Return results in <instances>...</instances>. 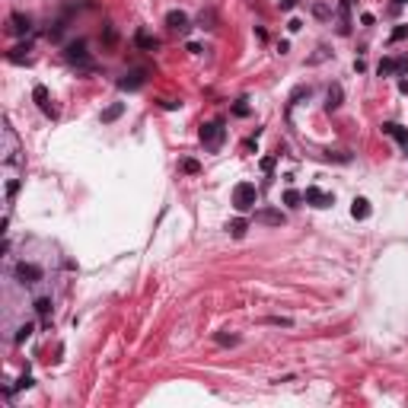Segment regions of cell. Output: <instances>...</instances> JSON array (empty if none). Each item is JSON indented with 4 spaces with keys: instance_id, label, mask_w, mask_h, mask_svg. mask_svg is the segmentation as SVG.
<instances>
[{
    "instance_id": "cell-1",
    "label": "cell",
    "mask_w": 408,
    "mask_h": 408,
    "mask_svg": "<svg viewBox=\"0 0 408 408\" xmlns=\"http://www.w3.org/2000/svg\"><path fill=\"white\" fill-rule=\"evenodd\" d=\"M255 201H258V188H255V182H239V185L233 188V208H236L239 214L252 211V208H255Z\"/></svg>"
},
{
    "instance_id": "cell-2",
    "label": "cell",
    "mask_w": 408,
    "mask_h": 408,
    "mask_svg": "<svg viewBox=\"0 0 408 408\" xmlns=\"http://www.w3.org/2000/svg\"><path fill=\"white\" fill-rule=\"evenodd\" d=\"M201 143H208V147H220L223 143V125L220 122H208V125H201Z\"/></svg>"
},
{
    "instance_id": "cell-3",
    "label": "cell",
    "mask_w": 408,
    "mask_h": 408,
    "mask_svg": "<svg viewBox=\"0 0 408 408\" xmlns=\"http://www.w3.org/2000/svg\"><path fill=\"white\" fill-rule=\"evenodd\" d=\"M303 201L313 204V208H332V204H335V195H329V191H322V188H316V185H309V188L303 191Z\"/></svg>"
},
{
    "instance_id": "cell-4",
    "label": "cell",
    "mask_w": 408,
    "mask_h": 408,
    "mask_svg": "<svg viewBox=\"0 0 408 408\" xmlns=\"http://www.w3.org/2000/svg\"><path fill=\"white\" fill-rule=\"evenodd\" d=\"M67 61H74V64L90 70L93 64H90V54H86V42H70L67 45Z\"/></svg>"
},
{
    "instance_id": "cell-5",
    "label": "cell",
    "mask_w": 408,
    "mask_h": 408,
    "mask_svg": "<svg viewBox=\"0 0 408 408\" xmlns=\"http://www.w3.org/2000/svg\"><path fill=\"white\" fill-rule=\"evenodd\" d=\"M16 278L22 284H39L42 281V268L32 265V261H19V265H16Z\"/></svg>"
},
{
    "instance_id": "cell-6",
    "label": "cell",
    "mask_w": 408,
    "mask_h": 408,
    "mask_svg": "<svg viewBox=\"0 0 408 408\" xmlns=\"http://www.w3.org/2000/svg\"><path fill=\"white\" fill-rule=\"evenodd\" d=\"M166 26L172 32H188V16L182 10H169V13H166Z\"/></svg>"
},
{
    "instance_id": "cell-7",
    "label": "cell",
    "mask_w": 408,
    "mask_h": 408,
    "mask_svg": "<svg viewBox=\"0 0 408 408\" xmlns=\"http://www.w3.org/2000/svg\"><path fill=\"white\" fill-rule=\"evenodd\" d=\"M383 134H389L392 140H399L402 147L408 150V131H405L402 125H395V122H386V125H383Z\"/></svg>"
},
{
    "instance_id": "cell-8",
    "label": "cell",
    "mask_w": 408,
    "mask_h": 408,
    "mask_svg": "<svg viewBox=\"0 0 408 408\" xmlns=\"http://www.w3.org/2000/svg\"><path fill=\"white\" fill-rule=\"evenodd\" d=\"M408 64L405 61H395V57H383V61H380V77H389V74H399V70H405Z\"/></svg>"
},
{
    "instance_id": "cell-9",
    "label": "cell",
    "mask_w": 408,
    "mask_h": 408,
    "mask_svg": "<svg viewBox=\"0 0 408 408\" xmlns=\"http://www.w3.org/2000/svg\"><path fill=\"white\" fill-rule=\"evenodd\" d=\"M118 86H122V90H140L143 86V70H131V74H125L122 80H118Z\"/></svg>"
},
{
    "instance_id": "cell-10",
    "label": "cell",
    "mask_w": 408,
    "mask_h": 408,
    "mask_svg": "<svg viewBox=\"0 0 408 408\" xmlns=\"http://www.w3.org/2000/svg\"><path fill=\"white\" fill-rule=\"evenodd\" d=\"M29 29H32V19H29V16H22V13H13V16H10V32L26 35Z\"/></svg>"
},
{
    "instance_id": "cell-11",
    "label": "cell",
    "mask_w": 408,
    "mask_h": 408,
    "mask_svg": "<svg viewBox=\"0 0 408 408\" xmlns=\"http://www.w3.org/2000/svg\"><path fill=\"white\" fill-rule=\"evenodd\" d=\"M351 214H354V220H367L370 214H373V208H370V201H367V198H354Z\"/></svg>"
},
{
    "instance_id": "cell-12",
    "label": "cell",
    "mask_w": 408,
    "mask_h": 408,
    "mask_svg": "<svg viewBox=\"0 0 408 408\" xmlns=\"http://www.w3.org/2000/svg\"><path fill=\"white\" fill-rule=\"evenodd\" d=\"M255 220L258 223H268V226H281L284 223V214L281 211H255Z\"/></svg>"
},
{
    "instance_id": "cell-13",
    "label": "cell",
    "mask_w": 408,
    "mask_h": 408,
    "mask_svg": "<svg viewBox=\"0 0 408 408\" xmlns=\"http://www.w3.org/2000/svg\"><path fill=\"white\" fill-rule=\"evenodd\" d=\"M134 42H137V48H143V51H157V48H160V42L153 39L150 32H143V29L134 35Z\"/></svg>"
},
{
    "instance_id": "cell-14",
    "label": "cell",
    "mask_w": 408,
    "mask_h": 408,
    "mask_svg": "<svg viewBox=\"0 0 408 408\" xmlns=\"http://www.w3.org/2000/svg\"><path fill=\"white\" fill-rule=\"evenodd\" d=\"M341 86H338V83H332V86H329V96H326V109L329 112H335V109H338V105H341Z\"/></svg>"
},
{
    "instance_id": "cell-15",
    "label": "cell",
    "mask_w": 408,
    "mask_h": 408,
    "mask_svg": "<svg viewBox=\"0 0 408 408\" xmlns=\"http://www.w3.org/2000/svg\"><path fill=\"white\" fill-rule=\"evenodd\" d=\"M32 96H35V102H39L42 109H45V115H54V109L48 105V90H45V86H35V90H32Z\"/></svg>"
},
{
    "instance_id": "cell-16",
    "label": "cell",
    "mask_w": 408,
    "mask_h": 408,
    "mask_svg": "<svg viewBox=\"0 0 408 408\" xmlns=\"http://www.w3.org/2000/svg\"><path fill=\"white\" fill-rule=\"evenodd\" d=\"M122 112H125V102H115V105H109V109H105V112H102V122H105V125H109V122H115V118H118V115H122Z\"/></svg>"
},
{
    "instance_id": "cell-17",
    "label": "cell",
    "mask_w": 408,
    "mask_h": 408,
    "mask_svg": "<svg viewBox=\"0 0 408 408\" xmlns=\"http://www.w3.org/2000/svg\"><path fill=\"white\" fill-rule=\"evenodd\" d=\"M29 45H19V48H13V51H10L7 57H10V61H13V64H22V61H29Z\"/></svg>"
},
{
    "instance_id": "cell-18",
    "label": "cell",
    "mask_w": 408,
    "mask_h": 408,
    "mask_svg": "<svg viewBox=\"0 0 408 408\" xmlns=\"http://www.w3.org/2000/svg\"><path fill=\"white\" fill-rule=\"evenodd\" d=\"M51 297H39V300H35V313H39V316H48V313H51Z\"/></svg>"
},
{
    "instance_id": "cell-19",
    "label": "cell",
    "mask_w": 408,
    "mask_h": 408,
    "mask_svg": "<svg viewBox=\"0 0 408 408\" xmlns=\"http://www.w3.org/2000/svg\"><path fill=\"white\" fill-rule=\"evenodd\" d=\"M300 201H303V195H300L297 188H287V191H284V204H290V208H300Z\"/></svg>"
},
{
    "instance_id": "cell-20",
    "label": "cell",
    "mask_w": 408,
    "mask_h": 408,
    "mask_svg": "<svg viewBox=\"0 0 408 408\" xmlns=\"http://www.w3.org/2000/svg\"><path fill=\"white\" fill-rule=\"evenodd\" d=\"M246 230H249V223H246V220H233V223H230V233H233L236 239H243V236H246Z\"/></svg>"
},
{
    "instance_id": "cell-21",
    "label": "cell",
    "mask_w": 408,
    "mask_h": 408,
    "mask_svg": "<svg viewBox=\"0 0 408 408\" xmlns=\"http://www.w3.org/2000/svg\"><path fill=\"white\" fill-rule=\"evenodd\" d=\"M402 39H408V22L395 26V29H392V35H389V42H402Z\"/></svg>"
},
{
    "instance_id": "cell-22",
    "label": "cell",
    "mask_w": 408,
    "mask_h": 408,
    "mask_svg": "<svg viewBox=\"0 0 408 408\" xmlns=\"http://www.w3.org/2000/svg\"><path fill=\"white\" fill-rule=\"evenodd\" d=\"M32 332H35V326H32V322H26V326H19V329H16V341H26Z\"/></svg>"
},
{
    "instance_id": "cell-23",
    "label": "cell",
    "mask_w": 408,
    "mask_h": 408,
    "mask_svg": "<svg viewBox=\"0 0 408 408\" xmlns=\"http://www.w3.org/2000/svg\"><path fill=\"white\" fill-rule=\"evenodd\" d=\"M182 169H185L188 176H198V172H201V163H198V160H185V163H182Z\"/></svg>"
},
{
    "instance_id": "cell-24",
    "label": "cell",
    "mask_w": 408,
    "mask_h": 408,
    "mask_svg": "<svg viewBox=\"0 0 408 408\" xmlns=\"http://www.w3.org/2000/svg\"><path fill=\"white\" fill-rule=\"evenodd\" d=\"M233 115H239V118H246V115H249V105H246V99L233 105Z\"/></svg>"
},
{
    "instance_id": "cell-25",
    "label": "cell",
    "mask_w": 408,
    "mask_h": 408,
    "mask_svg": "<svg viewBox=\"0 0 408 408\" xmlns=\"http://www.w3.org/2000/svg\"><path fill=\"white\" fill-rule=\"evenodd\" d=\"M338 10H341V19L347 22V13H351V0H338Z\"/></svg>"
},
{
    "instance_id": "cell-26",
    "label": "cell",
    "mask_w": 408,
    "mask_h": 408,
    "mask_svg": "<svg viewBox=\"0 0 408 408\" xmlns=\"http://www.w3.org/2000/svg\"><path fill=\"white\" fill-rule=\"evenodd\" d=\"M214 341H217V344H236L239 338H236V335H217Z\"/></svg>"
},
{
    "instance_id": "cell-27",
    "label": "cell",
    "mask_w": 408,
    "mask_h": 408,
    "mask_svg": "<svg viewBox=\"0 0 408 408\" xmlns=\"http://www.w3.org/2000/svg\"><path fill=\"white\" fill-rule=\"evenodd\" d=\"M313 13H316L319 19H326V16H329V7H326V4H316V7H313Z\"/></svg>"
},
{
    "instance_id": "cell-28",
    "label": "cell",
    "mask_w": 408,
    "mask_h": 408,
    "mask_svg": "<svg viewBox=\"0 0 408 408\" xmlns=\"http://www.w3.org/2000/svg\"><path fill=\"white\" fill-rule=\"evenodd\" d=\"M16 191H19V182H16V179H10V185H7V198H13Z\"/></svg>"
},
{
    "instance_id": "cell-29",
    "label": "cell",
    "mask_w": 408,
    "mask_h": 408,
    "mask_svg": "<svg viewBox=\"0 0 408 408\" xmlns=\"http://www.w3.org/2000/svg\"><path fill=\"white\" fill-rule=\"evenodd\" d=\"M268 322H271V326H290V319H284V316H271Z\"/></svg>"
},
{
    "instance_id": "cell-30",
    "label": "cell",
    "mask_w": 408,
    "mask_h": 408,
    "mask_svg": "<svg viewBox=\"0 0 408 408\" xmlns=\"http://www.w3.org/2000/svg\"><path fill=\"white\" fill-rule=\"evenodd\" d=\"M261 169L271 172V169H274V157H265V160H261Z\"/></svg>"
},
{
    "instance_id": "cell-31",
    "label": "cell",
    "mask_w": 408,
    "mask_h": 408,
    "mask_svg": "<svg viewBox=\"0 0 408 408\" xmlns=\"http://www.w3.org/2000/svg\"><path fill=\"white\" fill-rule=\"evenodd\" d=\"M361 22H364V26H373L376 16H373V13H364V16H361Z\"/></svg>"
},
{
    "instance_id": "cell-32",
    "label": "cell",
    "mask_w": 408,
    "mask_h": 408,
    "mask_svg": "<svg viewBox=\"0 0 408 408\" xmlns=\"http://www.w3.org/2000/svg\"><path fill=\"white\" fill-rule=\"evenodd\" d=\"M16 386H19V389H29V386H32V376H22V380L16 383Z\"/></svg>"
},
{
    "instance_id": "cell-33",
    "label": "cell",
    "mask_w": 408,
    "mask_h": 408,
    "mask_svg": "<svg viewBox=\"0 0 408 408\" xmlns=\"http://www.w3.org/2000/svg\"><path fill=\"white\" fill-rule=\"evenodd\" d=\"M300 26H303L300 19H290V22H287V29H290V32H300Z\"/></svg>"
},
{
    "instance_id": "cell-34",
    "label": "cell",
    "mask_w": 408,
    "mask_h": 408,
    "mask_svg": "<svg viewBox=\"0 0 408 408\" xmlns=\"http://www.w3.org/2000/svg\"><path fill=\"white\" fill-rule=\"evenodd\" d=\"M185 48H188V51H191V54H201V45H198V42H188Z\"/></svg>"
},
{
    "instance_id": "cell-35",
    "label": "cell",
    "mask_w": 408,
    "mask_h": 408,
    "mask_svg": "<svg viewBox=\"0 0 408 408\" xmlns=\"http://www.w3.org/2000/svg\"><path fill=\"white\" fill-rule=\"evenodd\" d=\"M297 7V0H281V10H294Z\"/></svg>"
},
{
    "instance_id": "cell-36",
    "label": "cell",
    "mask_w": 408,
    "mask_h": 408,
    "mask_svg": "<svg viewBox=\"0 0 408 408\" xmlns=\"http://www.w3.org/2000/svg\"><path fill=\"white\" fill-rule=\"evenodd\" d=\"M402 4H408V0H392V7H402Z\"/></svg>"
}]
</instances>
